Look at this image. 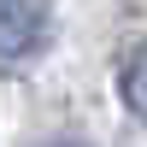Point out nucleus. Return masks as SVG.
<instances>
[{
	"label": "nucleus",
	"instance_id": "nucleus-1",
	"mask_svg": "<svg viewBox=\"0 0 147 147\" xmlns=\"http://www.w3.org/2000/svg\"><path fill=\"white\" fill-rule=\"evenodd\" d=\"M53 41V0H0V71H24Z\"/></svg>",
	"mask_w": 147,
	"mask_h": 147
},
{
	"label": "nucleus",
	"instance_id": "nucleus-2",
	"mask_svg": "<svg viewBox=\"0 0 147 147\" xmlns=\"http://www.w3.org/2000/svg\"><path fill=\"white\" fill-rule=\"evenodd\" d=\"M118 94H124V106L147 124V41H136L124 53V65H118Z\"/></svg>",
	"mask_w": 147,
	"mask_h": 147
},
{
	"label": "nucleus",
	"instance_id": "nucleus-3",
	"mask_svg": "<svg viewBox=\"0 0 147 147\" xmlns=\"http://www.w3.org/2000/svg\"><path fill=\"white\" fill-rule=\"evenodd\" d=\"M65 147H71V141H65Z\"/></svg>",
	"mask_w": 147,
	"mask_h": 147
}]
</instances>
